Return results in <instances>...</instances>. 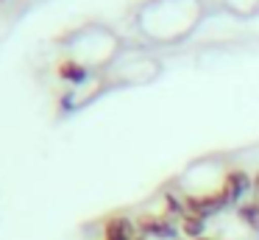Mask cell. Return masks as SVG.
<instances>
[{"mask_svg":"<svg viewBox=\"0 0 259 240\" xmlns=\"http://www.w3.org/2000/svg\"><path fill=\"white\" fill-rule=\"evenodd\" d=\"M137 229L142 237H156V240H176L179 237V226L170 221L164 212H142L137 218Z\"/></svg>","mask_w":259,"mask_h":240,"instance_id":"6da1fadb","label":"cell"},{"mask_svg":"<svg viewBox=\"0 0 259 240\" xmlns=\"http://www.w3.org/2000/svg\"><path fill=\"white\" fill-rule=\"evenodd\" d=\"M251 184H253V176L242 167H231L229 173L223 176V184H220V195L226 198V204H237L245 193H251Z\"/></svg>","mask_w":259,"mask_h":240,"instance_id":"7a4b0ae2","label":"cell"},{"mask_svg":"<svg viewBox=\"0 0 259 240\" xmlns=\"http://www.w3.org/2000/svg\"><path fill=\"white\" fill-rule=\"evenodd\" d=\"M140 237V229H137V221L125 215H112L103 226V240H137Z\"/></svg>","mask_w":259,"mask_h":240,"instance_id":"3957f363","label":"cell"},{"mask_svg":"<svg viewBox=\"0 0 259 240\" xmlns=\"http://www.w3.org/2000/svg\"><path fill=\"white\" fill-rule=\"evenodd\" d=\"M56 76L67 84H84L87 81V67L75 59H62L56 67Z\"/></svg>","mask_w":259,"mask_h":240,"instance_id":"277c9868","label":"cell"},{"mask_svg":"<svg viewBox=\"0 0 259 240\" xmlns=\"http://www.w3.org/2000/svg\"><path fill=\"white\" fill-rule=\"evenodd\" d=\"M203 229H206V221L198 218V215H184L179 221V232H181V237H187V240L203 237Z\"/></svg>","mask_w":259,"mask_h":240,"instance_id":"5b68a950","label":"cell"},{"mask_svg":"<svg viewBox=\"0 0 259 240\" xmlns=\"http://www.w3.org/2000/svg\"><path fill=\"white\" fill-rule=\"evenodd\" d=\"M237 215H240V221L245 223V226L259 229V201H256V198L242 201V204L237 207Z\"/></svg>","mask_w":259,"mask_h":240,"instance_id":"8992f818","label":"cell"},{"mask_svg":"<svg viewBox=\"0 0 259 240\" xmlns=\"http://www.w3.org/2000/svg\"><path fill=\"white\" fill-rule=\"evenodd\" d=\"M251 193H253V198L259 201V170L253 173V184H251Z\"/></svg>","mask_w":259,"mask_h":240,"instance_id":"52a82bcc","label":"cell"},{"mask_svg":"<svg viewBox=\"0 0 259 240\" xmlns=\"http://www.w3.org/2000/svg\"><path fill=\"white\" fill-rule=\"evenodd\" d=\"M198 240H218V237H209V234H203V237H198Z\"/></svg>","mask_w":259,"mask_h":240,"instance_id":"ba28073f","label":"cell"}]
</instances>
